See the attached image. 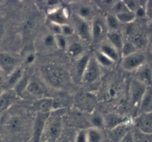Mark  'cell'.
I'll return each mask as SVG.
<instances>
[{"label":"cell","instance_id":"30bf717a","mask_svg":"<svg viewBox=\"0 0 152 142\" xmlns=\"http://www.w3.org/2000/svg\"><path fill=\"white\" fill-rule=\"evenodd\" d=\"M131 122L123 124L108 130V136L112 142H120L131 131Z\"/></svg>","mask_w":152,"mask_h":142},{"label":"cell","instance_id":"7bdbcfd3","mask_svg":"<svg viewBox=\"0 0 152 142\" xmlns=\"http://www.w3.org/2000/svg\"><path fill=\"white\" fill-rule=\"evenodd\" d=\"M4 27L1 24H0V41L2 39L3 35H4Z\"/></svg>","mask_w":152,"mask_h":142},{"label":"cell","instance_id":"d4e9b609","mask_svg":"<svg viewBox=\"0 0 152 142\" xmlns=\"http://www.w3.org/2000/svg\"><path fill=\"white\" fill-rule=\"evenodd\" d=\"M94 98L93 97L91 96L90 95H87V94H83V95H80L77 98V101L79 107L81 110H86L87 111L91 110L92 105H93Z\"/></svg>","mask_w":152,"mask_h":142},{"label":"cell","instance_id":"e575fe53","mask_svg":"<svg viewBox=\"0 0 152 142\" xmlns=\"http://www.w3.org/2000/svg\"><path fill=\"white\" fill-rule=\"evenodd\" d=\"M137 51L139 50L134 46L133 43L129 41V40H128V41L124 42V44H123V48H122L121 52L122 54H123V57H124L132 54L134 53V52H137Z\"/></svg>","mask_w":152,"mask_h":142},{"label":"cell","instance_id":"4fadbf2b","mask_svg":"<svg viewBox=\"0 0 152 142\" xmlns=\"http://www.w3.org/2000/svg\"><path fill=\"white\" fill-rule=\"evenodd\" d=\"M128 122H131L129 118L117 113H109L104 116V127L108 130Z\"/></svg>","mask_w":152,"mask_h":142},{"label":"cell","instance_id":"2e32d148","mask_svg":"<svg viewBox=\"0 0 152 142\" xmlns=\"http://www.w3.org/2000/svg\"><path fill=\"white\" fill-rule=\"evenodd\" d=\"M17 98L18 95L13 90L4 91L0 95V116L14 104Z\"/></svg>","mask_w":152,"mask_h":142},{"label":"cell","instance_id":"7a4b0ae2","mask_svg":"<svg viewBox=\"0 0 152 142\" xmlns=\"http://www.w3.org/2000/svg\"><path fill=\"white\" fill-rule=\"evenodd\" d=\"M146 56L142 51H137L130 55L123 57L121 67L127 71H134L139 69L142 65L145 64Z\"/></svg>","mask_w":152,"mask_h":142},{"label":"cell","instance_id":"ab89813d","mask_svg":"<svg viewBox=\"0 0 152 142\" xmlns=\"http://www.w3.org/2000/svg\"><path fill=\"white\" fill-rule=\"evenodd\" d=\"M36 59H37L36 54L34 52H29L27 54L25 57V63L28 65H32L36 61Z\"/></svg>","mask_w":152,"mask_h":142},{"label":"cell","instance_id":"74e56055","mask_svg":"<svg viewBox=\"0 0 152 142\" xmlns=\"http://www.w3.org/2000/svg\"><path fill=\"white\" fill-rule=\"evenodd\" d=\"M119 92V87L117 85H112L111 87H109V89L107 90L106 92V97L108 98V99L111 100L115 98L117 96Z\"/></svg>","mask_w":152,"mask_h":142},{"label":"cell","instance_id":"e0dca14e","mask_svg":"<svg viewBox=\"0 0 152 142\" xmlns=\"http://www.w3.org/2000/svg\"><path fill=\"white\" fill-rule=\"evenodd\" d=\"M24 121L18 115L10 116L5 123V128L10 133H19L23 129Z\"/></svg>","mask_w":152,"mask_h":142},{"label":"cell","instance_id":"603a6c76","mask_svg":"<svg viewBox=\"0 0 152 142\" xmlns=\"http://www.w3.org/2000/svg\"><path fill=\"white\" fill-rule=\"evenodd\" d=\"M25 72L24 70L22 69L20 67H17L11 74H9L7 76V84L9 87L10 88H14L16 85L22 80L23 77Z\"/></svg>","mask_w":152,"mask_h":142},{"label":"cell","instance_id":"8992f818","mask_svg":"<svg viewBox=\"0 0 152 142\" xmlns=\"http://www.w3.org/2000/svg\"><path fill=\"white\" fill-rule=\"evenodd\" d=\"M62 129V119L60 117H55L50 119V116L46 124L45 132L50 141H56L60 136Z\"/></svg>","mask_w":152,"mask_h":142},{"label":"cell","instance_id":"b9f144b4","mask_svg":"<svg viewBox=\"0 0 152 142\" xmlns=\"http://www.w3.org/2000/svg\"><path fill=\"white\" fill-rule=\"evenodd\" d=\"M120 142H134V136L132 131L131 130Z\"/></svg>","mask_w":152,"mask_h":142},{"label":"cell","instance_id":"d6986e66","mask_svg":"<svg viewBox=\"0 0 152 142\" xmlns=\"http://www.w3.org/2000/svg\"><path fill=\"white\" fill-rule=\"evenodd\" d=\"M137 80L140 81L145 86H148L152 83V69L146 64L137 70Z\"/></svg>","mask_w":152,"mask_h":142},{"label":"cell","instance_id":"ee69618b","mask_svg":"<svg viewBox=\"0 0 152 142\" xmlns=\"http://www.w3.org/2000/svg\"><path fill=\"white\" fill-rule=\"evenodd\" d=\"M3 80V77H2V73L0 71V83H1V81H2Z\"/></svg>","mask_w":152,"mask_h":142},{"label":"cell","instance_id":"f546056e","mask_svg":"<svg viewBox=\"0 0 152 142\" xmlns=\"http://www.w3.org/2000/svg\"><path fill=\"white\" fill-rule=\"evenodd\" d=\"M91 123L92 124V127L100 129L101 128L104 127V116L97 112H92Z\"/></svg>","mask_w":152,"mask_h":142},{"label":"cell","instance_id":"ffe728a7","mask_svg":"<svg viewBox=\"0 0 152 142\" xmlns=\"http://www.w3.org/2000/svg\"><path fill=\"white\" fill-rule=\"evenodd\" d=\"M107 38L109 41L110 45H111L119 52H121L125 41L123 40V36L118 32V31H108L107 34Z\"/></svg>","mask_w":152,"mask_h":142},{"label":"cell","instance_id":"5b68a950","mask_svg":"<svg viewBox=\"0 0 152 142\" xmlns=\"http://www.w3.org/2000/svg\"><path fill=\"white\" fill-rule=\"evenodd\" d=\"M148 86H145L140 81L137 80L136 78L133 79L131 81L129 86V100L133 106L139 107L144 95L147 90Z\"/></svg>","mask_w":152,"mask_h":142},{"label":"cell","instance_id":"9c48e42d","mask_svg":"<svg viewBox=\"0 0 152 142\" xmlns=\"http://www.w3.org/2000/svg\"><path fill=\"white\" fill-rule=\"evenodd\" d=\"M134 125L140 132L152 135V111L139 114L135 118Z\"/></svg>","mask_w":152,"mask_h":142},{"label":"cell","instance_id":"8fae6325","mask_svg":"<svg viewBox=\"0 0 152 142\" xmlns=\"http://www.w3.org/2000/svg\"><path fill=\"white\" fill-rule=\"evenodd\" d=\"M56 101L53 98H42L37 100L33 107L37 113H50L56 108Z\"/></svg>","mask_w":152,"mask_h":142},{"label":"cell","instance_id":"bcb514c9","mask_svg":"<svg viewBox=\"0 0 152 142\" xmlns=\"http://www.w3.org/2000/svg\"><path fill=\"white\" fill-rule=\"evenodd\" d=\"M0 142H2V139H1V135H0Z\"/></svg>","mask_w":152,"mask_h":142},{"label":"cell","instance_id":"4316f807","mask_svg":"<svg viewBox=\"0 0 152 142\" xmlns=\"http://www.w3.org/2000/svg\"><path fill=\"white\" fill-rule=\"evenodd\" d=\"M88 142H102V134L100 129L91 127L86 129Z\"/></svg>","mask_w":152,"mask_h":142},{"label":"cell","instance_id":"d6a6232c","mask_svg":"<svg viewBox=\"0 0 152 142\" xmlns=\"http://www.w3.org/2000/svg\"><path fill=\"white\" fill-rule=\"evenodd\" d=\"M90 58L89 55L84 54L82 57H80V60H78L77 65V75L81 78L82 75H83V72L85 71V68H86V65H87L88 62V60Z\"/></svg>","mask_w":152,"mask_h":142},{"label":"cell","instance_id":"f6af8a7d","mask_svg":"<svg viewBox=\"0 0 152 142\" xmlns=\"http://www.w3.org/2000/svg\"><path fill=\"white\" fill-rule=\"evenodd\" d=\"M4 92V89H3V88L0 86V95H1V94H2Z\"/></svg>","mask_w":152,"mask_h":142},{"label":"cell","instance_id":"83f0119b","mask_svg":"<svg viewBox=\"0 0 152 142\" xmlns=\"http://www.w3.org/2000/svg\"><path fill=\"white\" fill-rule=\"evenodd\" d=\"M117 17V20L119 21L120 23L123 24H131L136 19V15L132 11H125L122 12V13H117L114 14Z\"/></svg>","mask_w":152,"mask_h":142},{"label":"cell","instance_id":"1f68e13d","mask_svg":"<svg viewBox=\"0 0 152 142\" xmlns=\"http://www.w3.org/2000/svg\"><path fill=\"white\" fill-rule=\"evenodd\" d=\"M129 41L132 42L139 51H141V49H142L146 44V39L142 34H134Z\"/></svg>","mask_w":152,"mask_h":142},{"label":"cell","instance_id":"7dc6e473","mask_svg":"<svg viewBox=\"0 0 152 142\" xmlns=\"http://www.w3.org/2000/svg\"><path fill=\"white\" fill-rule=\"evenodd\" d=\"M151 54H152V45H151Z\"/></svg>","mask_w":152,"mask_h":142},{"label":"cell","instance_id":"7402d4cb","mask_svg":"<svg viewBox=\"0 0 152 142\" xmlns=\"http://www.w3.org/2000/svg\"><path fill=\"white\" fill-rule=\"evenodd\" d=\"M99 52L106 57H108L114 63L118 61L119 57H120V55H119V52H120L117 50L114 47H113L109 43H108V44L105 43V44L102 45L100 46V49H99Z\"/></svg>","mask_w":152,"mask_h":142},{"label":"cell","instance_id":"d590c367","mask_svg":"<svg viewBox=\"0 0 152 142\" xmlns=\"http://www.w3.org/2000/svg\"><path fill=\"white\" fill-rule=\"evenodd\" d=\"M55 41H56V46L57 49H60V50H66L68 46L66 37L63 36L62 34L55 35Z\"/></svg>","mask_w":152,"mask_h":142},{"label":"cell","instance_id":"277c9868","mask_svg":"<svg viewBox=\"0 0 152 142\" xmlns=\"http://www.w3.org/2000/svg\"><path fill=\"white\" fill-rule=\"evenodd\" d=\"M100 74V65L96 62L94 57H90L84 72L82 75L81 80L85 83H94L99 78Z\"/></svg>","mask_w":152,"mask_h":142},{"label":"cell","instance_id":"ac0fdd59","mask_svg":"<svg viewBox=\"0 0 152 142\" xmlns=\"http://www.w3.org/2000/svg\"><path fill=\"white\" fill-rule=\"evenodd\" d=\"M48 18L50 22L63 25L67 24L68 13L65 9L61 8V7H55V8H52L51 11L49 13Z\"/></svg>","mask_w":152,"mask_h":142},{"label":"cell","instance_id":"cb8c5ba5","mask_svg":"<svg viewBox=\"0 0 152 142\" xmlns=\"http://www.w3.org/2000/svg\"><path fill=\"white\" fill-rule=\"evenodd\" d=\"M40 44L42 46V49L44 50H52L56 48L55 35L50 32L44 34L40 38Z\"/></svg>","mask_w":152,"mask_h":142},{"label":"cell","instance_id":"44dd1931","mask_svg":"<svg viewBox=\"0 0 152 142\" xmlns=\"http://www.w3.org/2000/svg\"><path fill=\"white\" fill-rule=\"evenodd\" d=\"M140 114L152 111V89L148 87L139 106Z\"/></svg>","mask_w":152,"mask_h":142},{"label":"cell","instance_id":"7c38bea8","mask_svg":"<svg viewBox=\"0 0 152 142\" xmlns=\"http://www.w3.org/2000/svg\"><path fill=\"white\" fill-rule=\"evenodd\" d=\"M91 28L92 42L96 43L105 35L107 27L105 22L102 19H101L100 18H94L92 20Z\"/></svg>","mask_w":152,"mask_h":142},{"label":"cell","instance_id":"ba28073f","mask_svg":"<svg viewBox=\"0 0 152 142\" xmlns=\"http://www.w3.org/2000/svg\"><path fill=\"white\" fill-rule=\"evenodd\" d=\"M74 22L76 28V32L83 41L91 43L92 42L91 28L88 22L80 19L78 16H74Z\"/></svg>","mask_w":152,"mask_h":142},{"label":"cell","instance_id":"484cf974","mask_svg":"<svg viewBox=\"0 0 152 142\" xmlns=\"http://www.w3.org/2000/svg\"><path fill=\"white\" fill-rule=\"evenodd\" d=\"M67 53L73 58H78L83 56V47L78 42H74L67 47Z\"/></svg>","mask_w":152,"mask_h":142},{"label":"cell","instance_id":"f1b7e54d","mask_svg":"<svg viewBox=\"0 0 152 142\" xmlns=\"http://www.w3.org/2000/svg\"><path fill=\"white\" fill-rule=\"evenodd\" d=\"M105 25H106L107 28L109 29V31H117L120 26V22L117 20V17L114 14L109 13L105 17Z\"/></svg>","mask_w":152,"mask_h":142},{"label":"cell","instance_id":"60d3db41","mask_svg":"<svg viewBox=\"0 0 152 142\" xmlns=\"http://www.w3.org/2000/svg\"><path fill=\"white\" fill-rule=\"evenodd\" d=\"M74 32V28L70 26L69 25H68V24H65V25H62V34L63 36H65V37L71 35Z\"/></svg>","mask_w":152,"mask_h":142},{"label":"cell","instance_id":"8d00e7d4","mask_svg":"<svg viewBox=\"0 0 152 142\" xmlns=\"http://www.w3.org/2000/svg\"><path fill=\"white\" fill-rule=\"evenodd\" d=\"M124 1L125 4L127 7V8L129 9V10L135 13L137 10L138 7H140L141 4V1H134V0H125Z\"/></svg>","mask_w":152,"mask_h":142},{"label":"cell","instance_id":"f35d334b","mask_svg":"<svg viewBox=\"0 0 152 142\" xmlns=\"http://www.w3.org/2000/svg\"><path fill=\"white\" fill-rule=\"evenodd\" d=\"M74 142H88L86 129H80L77 132Z\"/></svg>","mask_w":152,"mask_h":142},{"label":"cell","instance_id":"9a60e30c","mask_svg":"<svg viewBox=\"0 0 152 142\" xmlns=\"http://www.w3.org/2000/svg\"><path fill=\"white\" fill-rule=\"evenodd\" d=\"M74 15L80 19L87 22L92 21L94 19V10L90 4H78L74 8Z\"/></svg>","mask_w":152,"mask_h":142},{"label":"cell","instance_id":"3957f363","mask_svg":"<svg viewBox=\"0 0 152 142\" xmlns=\"http://www.w3.org/2000/svg\"><path fill=\"white\" fill-rule=\"evenodd\" d=\"M50 113H40L36 114L34 126H33L32 134H31V142H42L44 135L46 124L49 118Z\"/></svg>","mask_w":152,"mask_h":142},{"label":"cell","instance_id":"6da1fadb","mask_svg":"<svg viewBox=\"0 0 152 142\" xmlns=\"http://www.w3.org/2000/svg\"><path fill=\"white\" fill-rule=\"evenodd\" d=\"M43 80L53 89H62L68 85V74L61 67L53 64L45 65L40 69Z\"/></svg>","mask_w":152,"mask_h":142},{"label":"cell","instance_id":"4dcf8cb0","mask_svg":"<svg viewBox=\"0 0 152 142\" xmlns=\"http://www.w3.org/2000/svg\"><path fill=\"white\" fill-rule=\"evenodd\" d=\"M94 58L96 59V62L99 63L100 66L102 65V66L106 67V68H109V67H111L115 63L111 59H109L108 57H106L103 54L101 53L100 52H96L94 56Z\"/></svg>","mask_w":152,"mask_h":142},{"label":"cell","instance_id":"5bb4252c","mask_svg":"<svg viewBox=\"0 0 152 142\" xmlns=\"http://www.w3.org/2000/svg\"><path fill=\"white\" fill-rule=\"evenodd\" d=\"M25 92H27L30 95L39 99L44 98V88L42 83L34 77H30Z\"/></svg>","mask_w":152,"mask_h":142},{"label":"cell","instance_id":"52a82bcc","mask_svg":"<svg viewBox=\"0 0 152 142\" xmlns=\"http://www.w3.org/2000/svg\"><path fill=\"white\" fill-rule=\"evenodd\" d=\"M18 60L14 56L7 52H0V71L8 76L18 66Z\"/></svg>","mask_w":152,"mask_h":142},{"label":"cell","instance_id":"836d02e7","mask_svg":"<svg viewBox=\"0 0 152 142\" xmlns=\"http://www.w3.org/2000/svg\"><path fill=\"white\" fill-rule=\"evenodd\" d=\"M134 141V142H152V135L143 133L136 129L134 132H133Z\"/></svg>","mask_w":152,"mask_h":142}]
</instances>
